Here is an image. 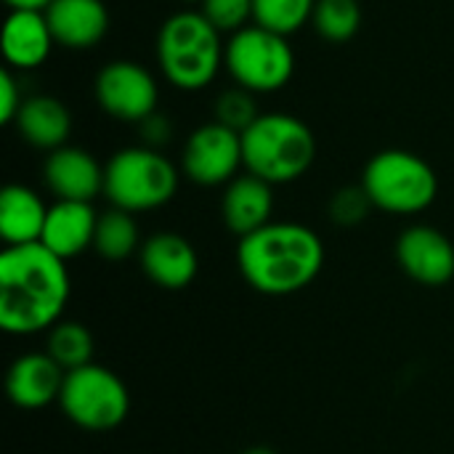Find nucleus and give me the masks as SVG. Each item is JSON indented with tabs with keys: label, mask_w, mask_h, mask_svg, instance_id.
Wrapping results in <instances>:
<instances>
[{
	"label": "nucleus",
	"mask_w": 454,
	"mask_h": 454,
	"mask_svg": "<svg viewBox=\"0 0 454 454\" xmlns=\"http://www.w3.org/2000/svg\"><path fill=\"white\" fill-rule=\"evenodd\" d=\"M245 282L263 295H293L309 287L325 266L319 234L295 221H271L237 245Z\"/></svg>",
	"instance_id": "obj_2"
},
{
	"label": "nucleus",
	"mask_w": 454,
	"mask_h": 454,
	"mask_svg": "<svg viewBox=\"0 0 454 454\" xmlns=\"http://www.w3.org/2000/svg\"><path fill=\"white\" fill-rule=\"evenodd\" d=\"M59 407L77 428L104 434L122 426L130 412V394L120 375L90 362L64 375Z\"/></svg>",
	"instance_id": "obj_8"
},
{
	"label": "nucleus",
	"mask_w": 454,
	"mask_h": 454,
	"mask_svg": "<svg viewBox=\"0 0 454 454\" xmlns=\"http://www.w3.org/2000/svg\"><path fill=\"white\" fill-rule=\"evenodd\" d=\"M138 128H141V138H144L146 146H152V149H160V146L170 138V122H168V117H162L160 112L149 114L144 122H138Z\"/></svg>",
	"instance_id": "obj_29"
},
{
	"label": "nucleus",
	"mask_w": 454,
	"mask_h": 454,
	"mask_svg": "<svg viewBox=\"0 0 454 454\" xmlns=\"http://www.w3.org/2000/svg\"><path fill=\"white\" fill-rule=\"evenodd\" d=\"M200 11L218 32L234 35L253 21V0H205Z\"/></svg>",
	"instance_id": "obj_26"
},
{
	"label": "nucleus",
	"mask_w": 454,
	"mask_h": 454,
	"mask_svg": "<svg viewBox=\"0 0 454 454\" xmlns=\"http://www.w3.org/2000/svg\"><path fill=\"white\" fill-rule=\"evenodd\" d=\"M43 178L56 200L90 202L96 194L104 192V165H98L90 152L77 146L48 152Z\"/></svg>",
	"instance_id": "obj_13"
},
{
	"label": "nucleus",
	"mask_w": 454,
	"mask_h": 454,
	"mask_svg": "<svg viewBox=\"0 0 454 454\" xmlns=\"http://www.w3.org/2000/svg\"><path fill=\"white\" fill-rule=\"evenodd\" d=\"M64 370L43 351L19 356L5 378L8 399L19 410H40L51 402H59L64 386Z\"/></svg>",
	"instance_id": "obj_17"
},
{
	"label": "nucleus",
	"mask_w": 454,
	"mask_h": 454,
	"mask_svg": "<svg viewBox=\"0 0 454 454\" xmlns=\"http://www.w3.org/2000/svg\"><path fill=\"white\" fill-rule=\"evenodd\" d=\"M45 354L64 370H77L93 362V335L85 325L61 319L48 330V348Z\"/></svg>",
	"instance_id": "obj_22"
},
{
	"label": "nucleus",
	"mask_w": 454,
	"mask_h": 454,
	"mask_svg": "<svg viewBox=\"0 0 454 454\" xmlns=\"http://www.w3.org/2000/svg\"><path fill=\"white\" fill-rule=\"evenodd\" d=\"M274 213V186L253 173L237 176L226 184L221 200V215L231 234L239 239L271 223Z\"/></svg>",
	"instance_id": "obj_15"
},
{
	"label": "nucleus",
	"mask_w": 454,
	"mask_h": 454,
	"mask_svg": "<svg viewBox=\"0 0 454 454\" xmlns=\"http://www.w3.org/2000/svg\"><path fill=\"white\" fill-rule=\"evenodd\" d=\"M239 168H245L242 133L221 122L200 125L184 144L181 170L200 186H226Z\"/></svg>",
	"instance_id": "obj_9"
},
{
	"label": "nucleus",
	"mask_w": 454,
	"mask_h": 454,
	"mask_svg": "<svg viewBox=\"0 0 454 454\" xmlns=\"http://www.w3.org/2000/svg\"><path fill=\"white\" fill-rule=\"evenodd\" d=\"M317 0H253V24L279 35H293L314 16Z\"/></svg>",
	"instance_id": "obj_24"
},
{
	"label": "nucleus",
	"mask_w": 454,
	"mask_h": 454,
	"mask_svg": "<svg viewBox=\"0 0 454 454\" xmlns=\"http://www.w3.org/2000/svg\"><path fill=\"white\" fill-rule=\"evenodd\" d=\"M181 3H189V5H202L205 0H181Z\"/></svg>",
	"instance_id": "obj_32"
},
{
	"label": "nucleus",
	"mask_w": 454,
	"mask_h": 454,
	"mask_svg": "<svg viewBox=\"0 0 454 454\" xmlns=\"http://www.w3.org/2000/svg\"><path fill=\"white\" fill-rule=\"evenodd\" d=\"M141 234H138V223L133 218V213L125 210H106L104 215H98V226H96V239H93V250L106 258V261H125L133 253L141 250Z\"/></svg>",
	"instance_id": "obj_21"
},
{
	"label": "nucleus",
	"mask_w": 454,
	"mask_h": 454,
	"mask_svg": "<svg viewBox=\"0 0 454 454\" xmlns=\"http://www.w3.org/2000/svg\"><path fill=\"white\" fill-rule=\"evenodd\" d=\"M48 205L43 197L21 184H11L0 194V237L5 247L35 245L43 237Z\"/></svg>",
	"instance_id": "obj_19"
},
{
	"label": "nucleus",
	"mask_w": 454,
	"mask_h": 454,
	"mask_svg": "<svg viewBox=\"0 0 454 454\" xmlns=\"http://www.w3.org/2000/svg\"><path fill=\"white\" fill-rule=\"evenodd\" d=\"M72 285L67 261L45 245L0 253V327L8 335H37L61 322Z\"/></svg>",
	"instance_id": "obj_1"
},
{
	"label": "nucleus",
	"mask_w": 454,
	"mask_h": 454,
	"mask_svg": "<svg viewBox=\"0 0 454 454\" xmlns=\"http://www.w3.org/2000/svg\"><path fill=\"white\" fill-rule=\"evenodd\" d=\"M141 271L162 290H184L194 282L200 271V258L194 245L173 231H160L144 239L138 250Z\"/></svg>",
	"instance_id": "obj_12"
},
{
	"label": "nucleus",
	"mask_w": 454,
	"mask_h": 454,
	"mask_svg": "<svg viewBox=\"0 0 454 454\" xmlns=\"http://www.w3.org/2000/svg\"><path fill=\"white\" fill-rule=\"evenodd\" d=\"M178 192V168L152 146L117 152L104 165V194L112 207L146 213L168 205Z\"/></svg>",
	"instance_id": "obj_5"
},
{
	"label": "nucleus",
	"mask_w": 454,
	"mask_h": 454,
	"mask_svg": "<svg viewBox=\"0 0 454 454\" xmlns=\"http://www.w3.org/2000/svg\"><path fill=\"white\" fill-rule=\"evenodd\" d=\"M53 40L72 51L93 48L109 32V11L104 0H53L45 8Z\"/></svg>",
	"instance_id": "obj_16"
},
{
	"label": "nucleus",
	"mask_w": 454,
	"mask_h": 454,
	"mask_svg": "<svg viewBox=\"0 0 454 454\" xmlns=\"http://www.w3.org/2000/svg\"><path fill=\"white\" fill-rule=\"evenodd\" d=\"M258 117H261V112L255 106V93H250L239 85L223 90L215 101V122H221L237 133H245Z\"/></svg>",
	"instance_id": "obj_25"
},
{
	"label": "nucleus",
	"mask_w": 454,
	"mask_h": 454,
	"mask_svg": "<svg viewBox=\"0 0 454 454\" xmlns=\"http://www.w3.org/2000/svg\"><path fill=\"white\" fill-rule=\"evenodd\" d=\"M311 24L327 43H348L362 27V5L359 0H317Z\"/></svg>",
	"instance_id": "obj_23"
},
{
	"label": "nucleus",
	"mask_w": 454,
	"mask_h": 454,
	"mask_svg": "<svg viewBox=\"0 0 454 454\" xmlns=\"http://www.w3.org/2000/svg\"><path fill=\"white\" fill-rule=\"evenodd\" d=\"M372 207L391 215H418L428 210L439 194V178L434 168L404 149L378 152L362 176Z\"/></svg>",
	"instance_id": "obj_6"
},
{
	"label": "nucleus",
	"mask_w": 454,
	"mask_h": 454,
	"mask_svg": "<svg viewBox=\"0 0 454 454\" xmlns=\"http://www.w3.org/2000/svg\"><path fill=\"white\" fill-rule=\"evenodd\" d=\"M21 104H24V98H21V90L16 85V77L11 74V69H3L0 72V120L5 125L16 122Z\"/></svg>",
	"instance_id": "obj_28"
},
{
	"label": "nucleus",
	"mask_w": 454,
	"mask_h": 454,
	"mask_svg": "<svg viewBox=\"0 0 454 454\" xmlns=\"http://www.w3.org/2000/svg\"><path fill=\"white\" fill-rule=\"evenodd\" d=\"M370 210H372V202L362 186H346L330 202V215L340 226H356L359 221L367 218Z\"/></svg>",
	"instance_id": "obj_27"
},
{
	"label": "nucleus",
	"mask_w": 454,
	"mask_h": 454,
	"mask_svg": "<svg viewBox=\"0 0 454 454\" xmlns=\"http://www.w3.org/2000/svg\"><path fill=\"white\" fill-rule=\"evenodd\" d=\"M96 226H98V213L93 210L90 202L56 200L48 207L40 245H45L61 261H69L93 247Z\"/></svg>",
	"instance_id": "obj_14"
},
{
	"label": "nucleus",
	"mask_w": 454,
	"mask_h": 454,
	"mask_svg": "<svg viewBox=\"0 0 454 454\" xmlns=\"http://www.w3.org/2000/svg\"><path fill=\"white\" fill-rule=\"evenodd\" d=\"M11 11H45L53 0H3Z\"/></svg>",
	"instance_id": "obj_30"
},
{
	"label": "nucleus",
	"mask_w": 454,
	"mask_h": 454,
	"mask_svg": "<svg viewBox=\"0 0 454 454\" xmlns=\"http://www.w3.org/2000/svg\"><path fill=\"white\" fill-rule=\"evenodd\" d=\"M317 138L311 128L285 112L261 114L242 133V160L247 173L271 186L298 181L314 165Z\"/></svg>",
	"instance_id": "obj_4"
},
{
	"label": "nucleus",
	"mask_w": 454,
	"mask_h": 454,
	"mask_svg": "<svg viewBox=\"0 0 454 454\" xmlns=\"http://www.w3.org/2000/svg\"><path fill=\"white\" fill-rule=\"evenodd\" d=\"M16 128L29 146L56 152L67 146V138L72 133V114L53 96H29L19 109Z\"/></svg>",
	"instance_id": "obj_20"
},
{
	"label": "nucleus",
	"mask_w": 454,
	"mask_h": 454,
	"mask_svg": "<svg viewBox=\"0 0 454 454\" xmlns=\"http://www.w3.org/2000/svg\"><path fill=\"white\" fill-rule=\"evenodd\" d=\"M221 32L202 11H178L165 19L157 35V61L165 80L181 90H202L223 64Z\"/></svg>",
	"instance_id": "obj_3"
},
{
	"label": "nucleus",
	"mask_w": 454,
	"mask_h": 454,
	"mask_svg": "<svg viewBox=\"0 0 454 454\" xmlns=\"http://www.w3.org/2000/svg\"><path fill=\"white\" fill-rule=\"evenodd\" d=\"M245 454H274L271 450H266V447H253V450H247Z\"/></svg>",
	"instance_id": "obj_31"
},
{
	"label": "nucleus",
	"mask_w": 454,
	"mask_h": 454,
	"mask_svg": "<svg viewBox=\"0 0 454 454\" xmlns=\"http://www.w3.org/2000/svg\"><path fill=\"white\" fill-rule=\"evenodd\" d=\"M56 45L51 24L45 19V11H11L3 35L0 48L11 69H37L51 56V48Z\"/></svg>",
	"instance_id": "obj_18"
},
{
	"label": "nucleus",
	"mask_w": 454,
	"mask_h": 454,
	"mask_svg": "<svg viewBox=\"0 0 454 454\" xmlns=\"http://www.w3.org/2000/svg\"><path fill=\"white\" fill-rule=\"evenodd\" d=\"M223 67L239 88L250 93H274L290 82L295 51L285 35L250 24L229 37Z\"/></svg>",
	"instance_id": "obj_7"
},
{
	"label": "nucleus",
	"mask_w": 454,
	"mask_h": 454,
	"mask_svg": "<svg viewBox=\"0 0 454 454\" xmlns=\"http://www.w3.org/2000/svg\"><path fill=\"white\" fill-rule=\"evenodd\" d=\"M96 101L98 106L122 122H144L157 112L160 88L152 72L136 61L117 59L96 74Z\"/></svg>",
	"instance_id": "obj_10"
},
{
	"label": "nucleus",
	"mask_w": 454,
	"mask_h": 454,
	"mask_svg": "<svg viewBox=\"0 0 454 454\" xmlns=\"http://www.w3.org/2000/svg\"><path fill=\"white\" fill-rule=\"evenodd\" d=\"M396 263L412 282L442 287L454 279L452 239L434 226L415 223L396 239Z\"/></svg>",
	"instance_id": "obj_11"
}]
</instances>
